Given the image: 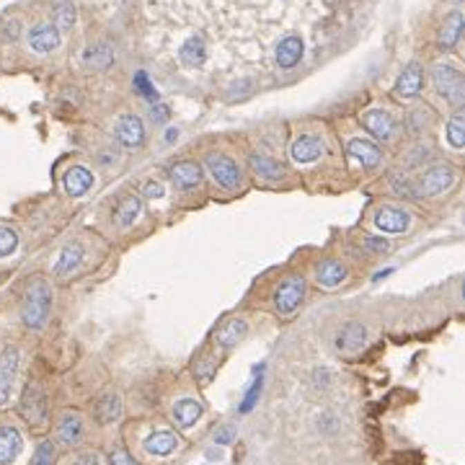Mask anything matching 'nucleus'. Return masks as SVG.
I'll use <instances>...</instances> for the list:
<instances>
[{
	"mask_svg": "<svg viewBox=\"0 0 465 465\" xmlns=\"http://www.w3.org/2000/svg\"><path fill=\"white\" fill-rule=\"evenodd\" d=\"M455 3H460V0H455Z\"/></svg>",
	"mask_w": 465,
	"mask_h": 465,
	"instance_id": "nucleus-45",
	"label": "nucleus"
},
{
	"mask_svg": "<svg viewBox=\"0 0 465 465\" xmlns=\"http://www.w3.org/2000/svg\"><path fill=\"white\" fill-rule=\"evenodd\" d=\"M19 248V233L13 228H0V258H6V256H10L13 251Z\"/></svg>",
	"mask_w": 465,
	"mask_h": 465,
	"instance_id": "nucleus-34",
	"label": "nucleus"
},
{
	"mask_svg": "<svg viewBox=\"0 0 465 465\" xmlns=\"http://www.w3.org/2000/svg\"><path fill=\"white\" fill-rule=\"evenodd\" d=\"M150 114H153L155 122H166V119H169V109H166V106H153Z\"/></svg>",
	"mask_w": 465,
	"mask_h": 465,
	"instance_id": "nucleus-43",
	"label": "nucleus"
},
{
	"mask_svg": "<svg viewBox=\"0 0 465 465\" xmlns=\"http://www.w3.org/2000/svg\"><path fill=\"white\" fill-rule=\"evenodd\" d=\"M390 184H393V189H396L398 194H404V197H419V189L411 184V178L408 176H393L390 178Z\"/></svg>",
	"mask_w": 465,
	"mask_h": 465,
	"instance_id": "nucleus-37",
	"label": "nucleus"
},
{
	"mask_svg": "<svg viewBox=\"0 0 465 465\" xmlns=\"http://www.w3.org/2000/svg\"><path fill=\"white\" fill-rule=\"evenodd\" d=\"M460 34H463V13H460V10H453L445 19V23H442V29H439V44H442V50H453L457 41H460Z\"/></svg>",
	"mask_w": 465,
	"mask_h": 465,
	"instance_id": "nucleus-27",
	"label": "nucleus"
},
{
	"mask_svg": "<svg viewBox=\"0 0 465 465\" xmlns=\"http://www.w3.org/2000/svg\"><path fill=\"white\" fill-rule=\"evenodd\" d=\"M316 279L318 285H323V287H339L347 279V269L341 267L339 261H334V258H326V261L318 264Z\"/></svg>",
	"mask_w": 465,
	"mask_h": 465,
	"instance_id": "nucleus-26",
	"label": "nucleus"
},
{
	"mask_svg": "<svg viewBox=\"0 0 465 465\" xmlns=\"http://www.w3.org/2000/svg\"><path fill=\"white\" fill-rule=\"evenodd\" d=\"M258 393H261V377H256V380H254V386L248 388L246 401L240 404V411H243V414H248V411L254 408V404H256V401H258Z\"/></svg>",
	"mask_w": 465,
	"mask_h": 465,
	"instance_id": "nucleus-38",
	"label": "nucleus"
},
{
	"mask_svg": "<svg viewBox=\"0 0 465 465\" xmlns=\"http://www.w3.org/2000/svg\"><path fill=\"white\" fill-rule=\"evenodd\" d=\"M73 465H99V455H83V457H78Z\"/></svg>",
	"mask_w": 465,
	"mask_h": 465,
	"instance_id": "nucleus-44",
	"label": "nucleus"
},
{
	"mask_svg": "<svg viewBox=\"0 0 465 465\" xmlns=\"http://www.w3.org/2000/svg\"><path fill=\"white\" fill-rule=\"evenodd\" d=\"M432 83H435L437 93L442 96L445 101H450L453 106H463L465 101V80L460 75V70L453 68V65H445L439 62L432 70Z\"/></svg>",
	"mask_w": 465,
	"mask_h": 465,
	"instance_id": "nucleus-2",
	"label": "nucleus"
},
{
	"mask_svg": "<svg viewBox=\"0 0 465 465\" xmlns=\"http://www.w3.org/2000/svg\"><path fill=\"white\" fill-rule=\"evenodd\" d=\"M57 439L68 447L78 445L80 439H83V419H80V414H73V411L62 414V419H59L57 424Z\"/></svg>",
	"mask_w": 465,
	"mask_h": 465,
	"instance_id": "nucleus-21",
	"label": "nucleus"
},
{
	"mask_svg": "<svg viewBox=\"0 0 465 465\" xmlns=\"http://www.w3.org/2000/svg\"><path fill=\"white\" fill-rule=\"evenodd\" d=\"M248 166H251V171H254L258 178H267V181H277V178L285 176L282 163H277V160L269 158V155H261V153H254V155L248 158Z\"/></svg>",
	"mask_w": 465,
	"mask_h": 465,
	"instance_id": "nucleus-25",
	"label": "nucleus"
},
{
	"mask_svg": "<svg viewBox=\"0 0 465 465\" xmlns=\"http://www.w3.org/2000/svg\"><path fill=\"white\" fill-rule=\"evenodd\" d=\"M365 248L370 251V254H386L388 240L386 238H365Z\"/></svg>",
	"mask_w": 465,
	"mask_h": 465,
	"instance_id": "nucleus-40",
	"label": "nucleus"
},
{
	"mask_svg": "<svg viewBox=\"0 0 465 465\" xmlns=\"http://www.w3.org/2000/svg\"><path fill=\"white\" fill-rule=\"evenodd\" d=\"M52 310V287L44 282V279H34L26 290V297H23V307H21V316H23V323L29 328H41L47 323Z\"/></svg>",
	"mask_w": 465,
	"mask_h": 465,
	"instance_id": "nucleus-1",
	"label": "nucleus"
},
{
	"mask_svg": "<svg viewBox=\"0 0 465 465\" xmlns=\"http://www.w3.org/2000/svg\"><path fill=\"white\" fill-rule=\"evenodd\" d=\"M31 465H55V445H52L50 439L39 442L37 453L31 457Z\"/></svg>",
	"mask_w": 465,
	"mask_h": 465,
	"instance_id": "nucleus-36",
	"label": "nucleus"
},
{
	"mask_svg": "<svg viewBox=\"0 0 465 465\" xmlns=\"http://www.w3.org/2000/svg\"><path fill=\"white\" fill-rule=\"evenodd\" d=\"M455 184V169L453 166H432L426 169L419 178V197L426 194V197H437Z\"/></svg>",
	"mask_w": 465,
	"mask_h": 465,
	"instance_id": "nucleus-4",
	"label": "nucleus"
},
{
	"mask_svg": "<svg viewBox=\"0 0 465 465\" xmlns=\"http://www.w3.org/2000/svg\"><path fill=\"white\" fill-rule=\"evenodd\" d=\"M23 450V439L16 426H0V465H10Z\"/></svg>",
	"mask_w": 465,
	"mask_h": 465,
	"instance_id": "nucleus-18",
	"label": "nucleus"
},
{
	"mask_svg": "<svg viewBox=\"0 0 465 465\" xmlns=\"http://www.w3.org/2000/svg\"><path fill=\"white\" fill-rule=\"evenodd\" d=\"M362 124L365 129L377 140H390L393 137V129H396V122L393 117L388 114L386 109H370L362 114Z\"/></svg>",
	"mask_w": 465,
	"mask_h": 465,
	"instance_id": "nucleus-13",
	"label": "nucleus"
},
{
	"mask_svg": "<svg viewBox=\"0 0 465 465\" xmlns=\"http://www.w3.org/2000/svg\"><path fill=\"white\" fill-rule=\"evenodd\" d=\"M347 150L362 169H377L380 160H383V153H380V148H377L372 140H362V137L349 140Z\"/></svg>",
	"mask_w": 465,
	"mask_h": 465,
	"instance_id": "nucleus-12",
	"label": "nucleus"
},
{
	"mask_svg": "<svg viewBox=\"0 0 465 465\" xmlns=\"http://www.w3.org/2000/svg\"><path fill=\"white\" fill-rule=\"evenodd\" d=\"M140 212H142V202H140V197H135V194L124 197L122 202H119L117 212H114L117 225H119V228H129V225H132V222L140 218Z\"/></svg>",
	"mask_w": 465,
	"mask_h": 465,
	"instance_id": "nucleus-30",
	"label": "nucleus"
},
{
	"mask_svg": "<svg viewBox=\"0 0 465 465\" xmlns=\"http://www.w3.org/2000/svg\"><path fill=\"white\" fill-rule=\"evenodd\" d=\"M178 59L187 68H202L207 62V44H205V39L199 34L187 37L181 41V47H178Z\"/></svg>",
	"mask_w": 465,
	"mask_h": 465,
	"instance_id": "nucleus-15",
	"label": "nucleus"
},
{
	"mask_svg": "<svg viewBox=\"0 0 465 465\" xmlns=\"http://www.w3.org/2000/svg\"><path fill=\"white\" fill-rule=\"evenodd\" d=\"M91 187H93V173L86 166H73L65 173V189L70 197H83Z\"/></svg>",
	"mask_w": 465,
	"mask_h": 465,
	"instance_id": "nucleus-23",
	"label": "nucleus"
},
{
	"mask_svg": "<svg viewBox=\"0 0 465 465\" xmlns=\"http://www.w3.org/2000/svg\"><path fill=\"white\" fill-rule=\"evenodd\" d=\"M135 88H137V93L140 96H145L148 101H158V91L153 88V83H150V78H148V73L145 70H140V73H135Z\"/></svg>",
	"mask_w": 465,
	"mask_h": 465,
	"instance_id": "nucleus-35",
	"label": "nucleus"
},
{
	"mask_svg": "<svg viewBox=\"0 0 465 465\" xmlns=\"http://www.w3.org/2000/svg\"><path fill=\"white\" fill-rule=\"evenodd\" d=\"M21 414H23V419L31 426L44 424V419H47V401H44V393H41L39 386H34V383L26 386L23 398H21Z\"/></svg>",
	"mask_w": 465,
	"mask_h": 465,
	"instance_id": "nucleus-7",
	"label": "nucleus"
},
{
	"mask_svg": "<svg viewBox=\"0 0 465 465\" xmlns=\"http://www.w3.org/2000/svg\"><path fill=\"white\" fill-rule=\"evenodd\" d=\"M173 421H176V426H181V429H189V426H194L202 419V404L199 401H194V398H181V401H176L173 404Z\"/></svg>",
	"mask_w": 465,
	"mask_h": 465,
	"instance_id": "nucleus-22",
	"label": "nucleus"
},
{
	"mask_svg": "<svg viewBox=\"0 0 465 465\" xmlns=\"http://www.w3.org/2000/svg\"><path fill=\"white\" fill-rule=\"evenodd\" d=\"M323 150H326V145H323V140L316 137V135H303V137H297L295 142H292V158L297 160V163H313V160H318L321 155H323Z\"/></svg>",
	"mask_w": 465,
	"mask_h": 465,
	"instance_id": "nucleus-16",
	"label": "nucleus"
},
{
	"mask_svg": "<svg viewBox=\"0 0 465 465\" xmlns=\"http://www.w3.org/2000/svg\"><path fill=\"white\" fill-rule=\"evenodd\" d=\"M75 19H78V13H75V6L73 3H62L57 6L55 10V29L62 34V31H70L75 26Z\"/></svg>",
	"mask_w": 465,
	"mask_h": 465,
	"instance_id": "nucleus-33",
	"label": "nucleus"
},
{
	"mask_svg": "<svg viewBox=\"0 0 465 465\" xmlns=\"http://www.w3.org/2000/svg\"><path fill=\"white\" fill-rule=\"evenodd\" d=\"M83 246L80 243H68V246L59 251V258L57 264H55V274H59V277H68V274H73L75 269L83 264Z\"/></svg>",
	"mask_w": 465,
	"mask_h": 465,
	"instance_id": "nucleus-24",
	"label": "nucleus"
},
{
	"mask_svg": "<svg viewBox=\"0 0 465 465\" xmlns=\"http://www.w3.org/2000/svg\"><path fill=\"white\" fill-rule=\"evenodd\" d=\"M408 222H411V218H408L406 209H401V207H380L375 212L377 230H383V233H388V236L406 233Z\"/></svg>",
	"mask_w": 465,
	"mask_h": 465,
	"instance_id": "nucleus-11",
	"label": "nucleus"
},
{
	"mask_svg": "<svg viewBox=\"0 0 465 465\" xmlns=\"http://www.w3.org/2000/svg\"><path fill=\"white\" fill-rule=\"evenodd\" d=\"M205 163H207V171L212 173V178L218 181L220 187L230 189V191L240 187L243 176H240V169H238V163L233 158L222 155V153H209L207 158H205Z\"/></svg>",
	"mask_w": 465,
	"mask_h": 465,
	"instance_id": "nucleus-3",
	"label": "nucleus"
},
{
	"mask_svg": "<svg viewBox=\"0 0 465 465\" xmlns=\"http://www.w3.org/2000/svg\"><path fill=\"white\" fill-rule=\"evenodd\" d=\"M19 362L21 354L16 347H6L0 352V406H6L10 393H13V383L19 375Z\"/></svg>",
	"mask_w": 465,
	"mask_h": 465,
	"instance_id": "nucleus-6",
	"label": "nucleus"
},
{
	"mask_svg": "<svg viewBox=\"0 0 465 465\" xmlns=\"http://www.w3.org/2000/svg\"><path fill=\"white\" fill-rule=\"evenodd\" d=\"M59 41H62V34L55 29V23H37V26H31L29 31V47L37 55H50L59 47Z\"/></svg>",
	"mask_w": 465,
	"mask_h": 465,
	"instance_id": "nucleus-9",
	"label": "nucleus"
},
{
	"mask_svg": "<svg viewBox=\"0 0 465 465\" xmlns=\"http://www.w3.org/2000/svg\"><path fill=\"white\" fill-rule=\"evenodd\" d=\"M109 463H111V465H140L137 460H135V457L129 455L127 450H122V447H114V450H111Z\"/></svg>",
	"mask_w": 465,
	"mask_h": 465,
	"instance_id": "nucleus-39",
	"label": "nucleus"
},
{
	"mask_svg": "<svg viewBox=\"0 0 465 465\" xmlns=\"http://www.w3.org/2000/svg\"><path fill=\"white\" fill-rule=\"evenodd\" d=\"M145 197H150V199L163 197V187H160L158 181H148V184H145Z\"/></svg>",
	"mask_w": 465,
	"mask_h": 465,
	"instance_id": "nucleus-42",
	"label": "nucleus"
},
{
	"mask_svg": "<svg viewBox=\"0 0 465 465\" xmlns=\"http://www.w3.org/2000/svg\"><path fill=\"white\" fill-rule=\"evenodd\" d=\"M114 137L124 145V148H140L145 140V122L137 114H124L117 119L114 124Z\"/></svg>",
	"mask_w": 465,
	"mask_h": 465,
	"instance_id": "nucleus-8",
	"label": "nucleus"
},
{
	"mask_svg": "<svg viewBox=\"0 0 465 465\" xmlns=\"http://www.w3.org/2000/svg\"><path fill=\"white\" fill-rule=\"evenodd\" d=\"M96 416H99L101 424H114L122 416V398H119V393H114V390L104 393L99 398V404H96Z\"/></svg>",
	"mask_w": 465,
	"mask_h": 465,
	"instance_id": "nucleus-29",
	"label": "nucleus"
},
{
	"mask_svg": "<svg viewBox=\"0 0 465 465\" xmlns=\"http://www.w3.org/2000/svg\"><path fill=\"white\" fill-rule=\"evenodd\" d=\"M215 442H218V445H228V442H233V426H222L218 435H215Z\"/></svg>",
	"mask_w": 465,
	"mask_h": 465,
	"instance_id": "nucleus-41",
	"label": "nucleus"
},
{
	"mask_svg": "<svg viewBox=\"0 0 465 465\" xmlns=\"http://www.w3.org/2000/svg\"><path fill=\"white\" fill-rule=\"evenodd\" d=\"M447 142L455 150L465 148V117L463 111H457L455 117L447 122Z\"/></svg>",
	"mask_w": 465,
	"mask_h": 465,
	"instance_id": "nucleus-32",
	"label": "nucleus"
},
{
	"mask_svg": "<svg viewBox=\"0 0 465 465\" xmlns=\"http://www.w3.org/2000/svg\"><path fill=\"white\" fill-rule=\"evenodd\" d=\"M171 181L173 187L181 189V191H189L202 184V169H199L194 160H181L171 169Z\"/></svg>",
	"mask_w": 465,
	"mask_h": 465,
	"instance_id": "nucleus-17",
	"label": "nucleus"
},
{
	"mask_svg": "<svg viewBox=\"0 0 465 465\" xmlns=\"http://www.w3.org/2000/svg\"><path fill=\"white\" fill-rule=\"evenodd\" d=\"M111 59H114V52H111L109 44H93L83 52V62L96 70H106L111 65Z\"/></svg>",
	"mask_w": 465,
	"mask_h": 465,
	"instance_id": "nucleus-31",
	"label": "nucleus"
},
{
	"mask_svg": "<svg viewBox=\"0 0 465 465\" xmlns=\"http://www.w3.org/2000/svg\"><path fill=\"white\" fill-rule=\"evenodd\" d=\"M421 83H424V78H421V65H419V62H408L396 80V96L398 99H416V96L421 93Z\"/></svg>",
	"mask_w": 465,
	"mask_h": 465,
	"instance_id": "nucleus-14",
	"label": "nucleus"
},
{
	"mask_svg": "<svg viewBox=\"0 0 465 465\" xmlns=\"http://www.w3.org/2000/svg\"><path fill=\"white\" fill-rule=\"evenodd\" d=\"M246 331H248V323L243 321V318H230V321H225L222 326H220L218 331V344L220 347H236L240 339L246 336Z\"/></svg>",
	"mask_w": 465,
	"mask_h": 465,
	"instance_id": "nucleus-28",
	"label": "nucleus"
},
{
	"mask_svg": "<svg viewBox=\"0 0 465 465\" xmlns=\"http://www.w3.org/2000/svg\"><path fill=\"white\" fill-rule=\"evenodd\" d=\"M178 447V437L169 429H158L145 439V453L155 457H169L171 453H176Z\"/></svg>",
	"mask_w": 465,
	"mask_h": 465,
	"instance_id": "nucleus-20",
	"label": "nucleus"
},
{
	"mask_svg": "<svg viewBox=\"0 0 465 465\" xmlns=\"http://www.w3.org/2000/svg\"><path fill=\"white\" fill-rule=\"evenodd\" d=\"M365 341H367V328L362 323H347L339 331L336 349L339 352H347V354H357L359 349L365 347Z\"/></svg>",
	"mask_w": 465,
	"mask_h": 465,
	"instance_id": "nucleus-19",
	"label": "nucleus"
},
{
	"mask_svg": "<svg viewBox=\"0 0 465 465\" xmlns=\"http://www.w3.org/2000/svg\"><path fill=\"white\" fill-rule=\"evenodd\" d=\"M305 55V41L300 39L297 34H290L285 39H279L277 50H274V59L282 70H292Z\"/></svg>",
	"mask_w": 465,
	"mask_h": 465,
	"instance_id": "nucleus-10",
	"label": "nucleus"
},
{
	"mask_svg": "<svg viewBox=\"0 0 465 465\" xmlns=\"http://www.w3.org/2000/svg\"><path fill=\"white\" fill-rule=\"evenodd\" d=\"M305 297V279L303 277H290L279 285L277 295H274V305H277L279 316H290L295 313V307L303 303Z\"/></svg>",
	"mask_w": 465,
	"mask_h": 465,
	"instance_id": "nucleus-5",
	"label": "nucleus"
}]
</instances>
